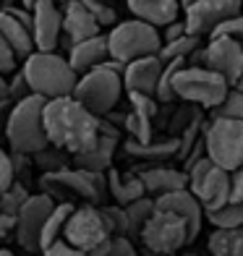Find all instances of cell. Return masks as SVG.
I'll return each mask as SVG.
<instances>
[{"mask_svg": "<svg viewBox=\"0 0 243 256\" xmlns=\"http://www.w3.org/2000/svg\"><path fill=\"white\" fill-rule=\"evenodd\" d=\"M8 236H14V217L8 214H0V246L6 243Z\"/></svg>", "mask_w": 243, "mask_h": 256, "instance_id": "obj_45", "label": "cell"}, {"mask_svg": "<svg viewBox=\"0 0 243 256\" xmlns=\"http://www.w3.org/2000/svg\"><path fill=\"white\" fill-rule=\"evenodd\" d=\"M196 48H202V37H196V34H180V37L170 40V42H162L160 48V58L162 60H176V58H188Z\"/></svg>", "mask_w": 243, "mask_h": 256, "instance_id": "obj_29", "label": "cell"}, {"mask_svg": "<svg viewBox=\"0 0 243 256\" xmlns=\"http://www.w3.org/2000/svg\"><path fill=\"white\" fill-rule=\"evenodd\" d=\"M8 110H10V100L0 102V136H6V120H8Z\"/></svg>", "mask_w": 243, "mask_h": 256, "instance_id": "obj_46", "label": "cell"}, {"mask_svg": "<svg viewBox=\"0 0 243 256\" xmlns=\"http://www.w3.org/2000/svg\"><path fill=\"white\" fill-rule=\"evenodd\" d=\"M18 60H21V58L16 55V50L10 48V44L3 40V34H0V76L14 74L18 68Z\"/></svg>", "mask_w": 243, "mask_h": 256, "instance_id": "obj_38", "label": "cell"}, {"mask_svg": "<svg viewBox=\"0 0 243 256\" xmlns=\"http://www.w3.org/2000/svg\"><path fill=\"white\" fill-rule=\"evenodd\" d=\"M138 178L144 183V191L152 196H162V194H170V191H178V188H186L188 186V172L186 170H176V168H168V165H146L142 170H136Z\"/></svg>", "mask_w": 243, "mask_h": 256, "instance_id": "obj_20", "label": "cell"}, {"mask_svg": "<svg viewBox=\"0 0 243 256\" xmlns=\"http://www.w3.org/2000/svg\"><path fill=\"white\" fill-rule=\"evenodd\" d=\"M149 256H154V254H149Z\"/></svg>", "mask_w": 243, "mask_h": 256, "instance_id": "obj_52", "label": "cell"}, {"mask_svg": "<svg viewBox=\"0 0 243 256\" xmlns=\"http://www.w3.org/2000/svg\"><path fill=\"white\" fill-rule=\"evenodd\" d=\"M180 256H199V254H180Z\"/></svg>", "mask_w": 243, "mask_h": 256, "instance_id": "obj_51", "label": "cell"}, {"mask_svg": "<svg viewBox=\"0 0 243 256\" xmlns=\"http://www.w3.org/2000/svg\"><path fill=\"white\" fill-rule=\"evenodd\" d=\"M63 238L71 243L74 248H78L84 256H102L108 248V243L112 238V232L102 217L100 204H81L74 206V212L68 214Z\"/></svg>", "mask_w": 243, "mask_h": 256, "instance_id": "obj_5", "label": "cell"}, {"mask_svg": "<svg viewBox=\"0 0 243 256\" xmlns=\"http://www.w3.org/2000/svg\"><path fill=\"white\" fill-rule=\"evenodd\" d=\"M29 188L24 183H10L8 188L0 194V214H8V217H16V212L21 206H24V202L29 199Z\"/></svg>", "mask_w": 243, "mask_h": 256, "instance_id": "obj_33", "label": "cell"}, {"mask_svg": "<svg viewBox=\"0 0 243 256\" xmlns=\"http://www.w3.org/2000/svg\"><path fill=\"white\" fill-rule=\"evenodd\" d=\"M118 146H120V138L108 136V134H100L94 144H92L89 149H84V152L74 154L71 160H74L76 168L105 172L108 168H112V157H115V152H118Z\"/></svg>", "mask_w": 243, "mask_h": 256, "instance_id": "obj_22", "label": "cell"}, {"mask_svg": "<svg viewBox=\"0 0 243 256\" xmlns=\"http://www.w3.org/2000/svg\"><path fill=\"white\" fill-rule=\"evenodd\" d=\"M0 34L3 40L16 50V55L24 58L34 50V40H32V10L29 8H16L8 6L0 10Z\"/></svg>", "mask_w": 243, "mask_h": 256, "instance_id": "obj_16", "label": "cell"}, {"mask_svg": "<svg viewBox=\"0 0 243 256\" xmlns=\"http://www.w3.org/2000/svg\"><path fill=\"white\" fill-rule=\"evenodd\" d=\"M40 186L44 194H50L52 199L66 194H74L78 199L89 204H105L108 199V176L100 170H84L76 165H68L60 170H50L40 178Z\"/></svg>", "mask_w": 243, "mask_h": 256, "instance_id": "obj_4", "label": "cell"}, {"mask_svg": "<svg viewBox=\"0 0 243 256\" xmlns=\"http://www.w3.org/2000/svg\"><path fill=\"white\" fill-rule=\"evenodd\" d=\"M32 94V89H29V84H26V76H24V71H14V81H8V97H10V102H16V100H24V97H29Z\"/></svg>", "mask_w": 243, "mask_h": 256, "instance_id": "obj_40", "label": "cell"}, {"mask_svg": "<svg viewBox=\"0 0 243 256\" xmlns=\"http://www.w3.org/2000/svg\"><path fill=\"white\" fill-rule=\"evenodd\" d=\"M236 86H238V89H243V71H240V78L236 81Z\"/></svg>", "mask_w": 243, "mask_h": 256, "instance_id": "obj_50", "label": "cell"}, {"mask_svg": "<svg viewBox=\"0 0 243 256\" xmlns=\"http://www.w3.org/2000/svg\"><path fill=\"white\" fill-rule=\"evenodd\" d=\"M212 34H225V37H233V40L243 42V10H238L236 16L225 18ZM212 34H210V37H212Z\"/></svg>", "mask_w": 243, "mask_h": 256, "instance_id": "obj_39", "label": "cell"}, {"mask_svg": "<svg viewBox=\"0 0 243 256\" xmlns=\"http://www.w3.org/2000/svg\"><path fill=\"white\" fill-rule=\"evenodd\" d=\"M55 199L50 194H32L29 199L24 202V206L16 212L14 217V238L24 251L34 254L40 251V236H42V225L48 214L52 212Z\"/></svg>", "mask_w": 243, "mask_h": 256, "instance_id": "obj_12", "label": "cell"}, {"mask_svg": "<svg viewBox=\"0 0 243 256\" xmlns=\"http://www.w3.org/2000/svg\"><path fill=\"white\" fill-rule=\"evenodd\" d=\"M204 66L222 76L230 86H236L243 71V42L225 37V34H212L204 44Z\"/></svg>", "mask_w": 243, "mask_h": 256, "instance_id": "obj_14", "label": "cell"}, {"mask_svg": "<svg viewBox=\"0 0 243 256\" xmlns=\"http://www.w3.org/2000/svg\"><path fill=\"white\" fill-rule=\"evenodd\" d=\"M0 256H14V254H10L8 248H3V246H0Z\"/></svg>", "mask_w": 243, "mask_h": 256, "instance_id": "obj_49", "label": "cell"}, {"mask_svg": "<svg viewBox=\"0 0 243 256\" xmlns=\"http://www.w3.org/2000/svg\"><path fill=\"white\" fill-rule=\"evenodd\" d=\"M154 209H168V212L180 214L188 222L191 240L199 238L202 222H204V206L188 191V186H186V188H178V191H170V194H162V196H154Z\"/></svg>", "mask_w": 243, "mask_h": 256, "instance_id": "obj_19", "label": "cell"}, {"mask_svg": "<svg viewBox=\"0 0 243 256\" xmlns=\"http://www.w3.org/2000/svg\"><path fill=\"white\" fill-rule=\"evenodd\" d=\"M102 256H138V251L128 236H112Z\"/></svg>", "mask_w": 243, "mask_h": 256, "instance_id": "obj_37", "label": "cell"}, {"mask_svg": "<svg viewBox=\"0 0 243 256\" xmlns=\"http://www.w3.org/2000/svg\"><path fill=\"white\" fill-rule=\"evenodd\" d=\"M34 3H37V0H21V6H24V8H32Z\"/></svg>", "mask_w": 243, "mask_h": 256, "instance_id": "obj_48", "label": "cell"}, {"mask_svg": "<svg viewBox=\"0 0 243 256\" xmlns=\"http://www.w3.org/2000/svg\"><path fill=\"white\" fill-rule=\"evenodd\" d=\"M21 71L26 76L32 94H40L42 100L74 94L78 78V74L68 63V58L58 55L55 50H32L24 58Z\"/></svg>", "mask_w": 243, "mask_h": 256, "instance_id": "obj_2", "label": "cell"}, {"mask_svg": "<svg viewBox=\"0 0 243 256\" xmlns=\"http://www.w3.org/2000/svg\"><path fill=\"white\" fill-rule=\"evenodd\" d=\"M110 58V50H108V34H94V37H86L81 42H74L68 48V63L76 74H84L89 68H94L100 63H105Z\"/></svg>", "mask_w": 243, "mask_h": 256, "instance_id": "obj_21", "label": "cell"}, {"mask_svg": "<svg viewBox=\"0 0 243 256\" xmlns=\"http://www.w3.org/2000/svg\"><path fill=\"white\" fill-rule=\"evenodd\" d=\"M152 118H146V115L142 112H126L123 115V131L128 134V138H134V142H152Z\"/></svg>", "mask_w": 243, "mask_h": 256, "instance_id": "obj_32", "label": "cell"}, {"mask_svg": "<svg viewBox=\"0 0 243 256\" xmlns=\"http://www.w3.org/2000/svg\"><path fill=\"white\" fill-rule=\"evenodd\" d=\"M230 202H243V162L230 170Z\"/></svg>", "mask_w": 243, "mask_h": 256, "instance_id": "obj_43", "label": "cell"}, {"mask_svg": "<svg viewBox=\"0 0 243 256\" xmlns=\"http://www.w3.org/2000/svg\"><path fill=\"white\" fill-rule=\"evenodd\" d=\"M206 248L212 256H243V225L217 228L206 240Z\"/></svg>", "mask_w": 243, "mask_h": 256, "instance_id": "obj_26", "label": "cell"}, {"mask_svg": "<svg viewBox=\"0 0 243 256\" xmlns=\"http://www.w3.org/2000/svg\"><path fill=\"white\" fill-rule=\"evenodd\" d=\"M230 84L217 76L214 71H210L206 66H183L172 76V92H176V100H183L196 108L212 110L217 108L222 97L228 94Z\"/></svg>", "mask_w": 243, "mask_h": 256, "instance_id": "obj_7", "label": "cell"}, {"mask_svg": "<svg viewBox=\"0 0 243 256\" xmlns=\"http://www.w3.org/2000/svg\"><path fill=\"white\" fill-rule=\"evenodd\" d=\"M204 154L220 168L236 170L243 162V120L212 118L204 126Z\"/></svg>", "mask_w": 243, "mask_h": 256, "instance_id": "obj_11", "label": "cell"}, {"mask_svg": "<svg viewBox=\"0 0 243 256\" xmlns=\"http://www.w3.org/2000/svg\"><path fill=\"white\" fill-rule=\"evenodd\" d=\"M29 10L34 50H55L63 37V10L58 0H37Z\"/></svg>", "mask_w": 243, "mask_h": 256, "instance_id": "obj_15", "label": "cell"}, {"mask_svg": "<svg viewBox=\"0 0 243 256\" xmlns=\"http://www.w3.org/2000/svg\"><path fill=\"white\" fill-rule=\"evenodd\" d=\"M138 240L154 256H170L194 243L188 222L180 214L168 212V209H154V214L146 220L142 232H138Z\"/></svg>", "mask_w": 243, "mask_h": 256, "instance_id": "obj_9", "label": "cell"}, {"mask_svg": "<svg viewBox=\"0 0 243 256\" xmlns=\"http://www.w3.org/2000/svg\"><path fill=\"white\" fill-rule=\"evenodd\" d=\"M186 66V58H176V60H165V68L160 74V81H157V89H154V97L162 102V104H170L176 100V92H172V76H176L178 68Z\"/></svg>", "mask_w": 243, "mask_h": 256, "instance_id": "obj_31", "label": "cell"}, {"mask_svg": "<svg viewBox=\"0 0 243 256\" xmlns=\"http://www.w3.org/2000/svg\"><path fill=\"white\" fill-rule=\"evenodd\" d=\"M14 180H16V172H14V162H10V152H6V149L0 146V194H3Z\"/></svg>", "mask_w": 243, "mask_h": 256, "instance_id": "obj_41", "label": "cell"}, {"mask_svg": "<svg viewBox=\"0 0 243 256\" xmlns=\"http://www.w3.org/2000/svg\"><path fill=\"white\" fill-rule=\"evenodd\" d=\"M162 68H165V60L157 52L128 60L123 68V89L126 92H142V94H154Z\"/></svg>", "mask_w": 243, "mask_h": 256, "instance_id": "obj_18", "label": "cell"}, {"mask_svg": "<svg viewBox=\"0 0 243 256\" xmlns=\"http://www.w3.org/2000/svg\"><path fill=\"white\" fill-rule=\"evenodd\" d=\"M3 100H10V97H8V81H6V76H0V102Z\"/></svg>", "mask_w": 243, "mask_h": 256, "instance_id": "obj_47", "label": "cell"}, {"mask_svg": "<svg viewBox=\"0 0 243 256\" xmlns=\"http://www.w3.org/2000/svg\"><path fill=\"white\" fill-rule=\"evenodd\" d=\"M100 209H102V217H105V222H108L112 236H128L131 238L126 206H120V204H100Z\"/></svg>", "mask_w": 243, "mask_h": 256, "instance_id": "obj_35", "label": "cell"}, {"mask_svg": "<svg viewBox=\"0 0 243 256\" xmlns=\"http://www.w3.org/2000/svg\"><path fill=\"white\" fill-rule=\"evenodd\" d=\"M178 136H172V138H165V142H134V138H128V142L123 144V152L128 154V157H136V160H142V162H160V160H170V157H176L178 154Z\"/></svg>", "mask_w": 243, "mask_h": 256, "instance_id": "obj_25", "label": "cell"}, {"mask_svg": "<svg viewBox=\"0 0 243 256\" xmlns=\"http://www.w3.org/2000/svg\"><path fill=\"white\" fill-rule=\"evenodd\" d=\"M212 118H236L243 120V89L230 86L228 94L222 97V102L212 108Z\"/></svg>", "mask_w": 243, "mask_h": 256, "instance_id": "obj_34", "label": "cell"}, {"mask_svg": "<svg viewBox=\"0 0 243 256\" xmlns=\"http://www.w3.org/2000/svg\"><path fill=\"white\" fill-rule=\"evenodd\" d=\"M186 172H188V191L202 202L204 214L230 202V170L220 168L214 160L202 154L186 168Z\"/></svg>", "mask_w": 243, "mask_h": 256, "instance_id": "obj_10", "label": "cell"}, {"mask_svg": "<svg viewBox=\"0 0 243 256\" xmlns=\"http://www.w3.org/2000/svg\"><path fill=\"white\" fill-rule=\"evenodd\" d=\"M63 37L60 44L71 48L74 42H81L86 37H94L102 32V26L97 24V18L92 16V10L81 3V0H63Z\"/></svg>", "mask_w": 243, "mask_h": 256, "instance_id": "obj_17", "label": "cell"}, {"mask_svg": "<svg viewBox=\"0 0 243 256\" xmlns=\"http://www.w3.org/2000/svg\"><path fill=\"white\" fill-rule=\"evenodd\" d=\"M40 251H42V256H84L78 248H74L66 238H58V240L50 243V246H44Z\"/></svg>", "mask_w": 243, "mask_h": 256, "instance_id": "obj_42", "label": "cell"}, {"mask_svg": "<svg viewBox=\"0 0 243 256\" xmlns=\"http://www.w3.org/2000/svg\"><path fill=\"white\" fill-rule=\"evenodd\" d=\"M180 34H186V24L183 21H170V24H165V26H160V37H162V42H170V40H176V37H180Z\"/></svg>", "mask_w": 243, "mask_h": 256, "instance_id": "obj_44", "label": "cell"}, {"mask_svg": "<svg viewBox=\"0 0 243 256\" xmlns=\"http://www.w3.org/2000/svg\"><path fill=\"white\" fill-rule=\"evenodd\" d=\"M71 212H74V204L71 202H60V204L52 206V212L48 214V220H44V225H42L40 248L50 246V243L58 240V238H63V228H66V220H68V214H71Z\"/></svg>", "mask_w": 243, "mask_h": 256, "instance_id": "obj_27", "label": "cell"}, {"mask_svg": "<svg viewBox=\"0 0 243 256\" xmlns=\"http://www.w3.org/2000/svg\"><path fill=\"white\" fill-rule=\"evenodd\" d=\"M162 48V37L160 29L149 21L142 18H131V21H118L112 24L108 32V50L110 58H118V60L128 63L136 60L142 55H154Z\"/></svg>", "mask_w": 243, "mask_h": 256, "instance_id": "obj_8", "label": "cell"}, {"mask_svg": "<svg viewBox=\"0 0 243 256\" xmlns=\"http://www.w3.org/2000/svg\"><path fill=\"white\" fill-rule=\"evenodd\" d=\"M105 176H108V194L112 196V202L120 204V206L131 204L134 199H138V196L146 194L142 178H138V172H120L115 168H108Z\"/></svg>", "mask_w": 243, "mask_h": 256, "instance_id": "obj_24", "label": "cell"}, {"mask_svg": "<svg viewBox=\"0 0 243 256\" xmlns=\"http://www.w3.org/2000/svg\"><path fill=\"white\" fill-rule=\"evenodd\" d=\"M123 92H126L123 76L118 71H112V68H108L105 63H100L94 68H89V71L78 74L74 97L94 115H108L110 110L118 108Z\"/></svg>", "mask_w": 243, "mask_h": 256, "instance_id": "obj_6", "label": "cell"}, {"mask_svg": "<svg viewBox=\"0 0 243 256\" xmlns=\"http://www.w3.org/2000/svg\"><path fill=\"white\" fill-rule=\"evenodd\" d=\"M42 126L48 142L66 149L71 157L89 149L100 136V115L86 110L74 94L44 100Z\"/></svg>", "mask_w": 243, "mask_h": 256, "instance_id": "obj_1", "label": "cell"}, {"mask_svg": "<svg viewBox=\"0 0 243 256\" xmlns=\"http://www.w3.org/2000/svg\"><path fill=\"white\" fill-rule=\"evenodd\" d=\"M42 108L44 100L40 94H29L24 100L10 102L6 120V142L14 152L34 154L50 144L42 126Z\"/></svg>", "mask_w": 243, "mask_h": 256, "instance_id": "obj_3", "label": "cell"}, {"mask_svg": "<svg viewBox=\"0 0 243 256\" xmlns=\"http://www.w3.org/2000/svg\"><path fill=\"white\" fill-rule=\"evenodd\" d=\"M243 8V0H194L183 8V24L188 34L210 37L225 18L236 16Z\"/></svg>", "mask_w": 243, "mask_h": 256, "instance_id": "obj_13", "label": "cell"}, {"mask_svg": "<svg viewBox=\"0 0 243 256\" xmlns=\"http://www.w3.org/2000/svg\"><path fill=\"white\" fill-rule=\"evenodd\" d=\"M89 10H92V16L97 18V24L100 26H112V24H118V14H115V8L108 6L105 0H81Z\"/></svg>", "mask_w": 243, "mask_h": 256, "instance_id": "obj_36", "label": "cell"}, {"mask_svg": "<svg viewBox=\"0 0 243 256\" xmlns=\"http://www.w3.org/2000/svg\"><path fill=\"white\" fill-rule=\"evenodd\" d=\"M214 228H238L243 225V202H228L220 209H212V212L204 214Z\"/></svg>", "mask_w": 243, "mask_h": 256, "instance_id": "obj_30", "label": "cell"}, {"mask_svg": "<svg viewBox=\"0 0 243 256\" xmlns=\"http://www.w3.org/2000/svg\"><path fill=\"white\" fill-rule=\"evenodd\" d=\"M126 214H128V228H131V238H138L144 222L154 214V199L149 194L138 196L131 204H126Z\"/></svg>", "mask_w": 243, "mask_h": 256, "instance_id": "obj_28", "label": "cell"}, {"mask_svg": "<svg viewBox=\"0 0 243 256\" xmlns=\"http://www.w3.org/2000/svg\"><path fill=\"white\" fill-rule=\"evenodd\" d=\"M126 6H128V10L136 18L149 21L157 29L170 24V21H176L180 14L178 0H126Z\"/></svg>", "mask_w": 243, "mask_h": 256, "instance_id": "obj_23", "label": "cell"}]
</instances>
